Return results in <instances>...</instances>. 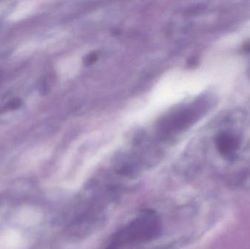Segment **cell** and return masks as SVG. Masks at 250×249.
Segmentation results:
<instances>
[{"mask_svg":"<svg viewBox=\"0 0 250 249\" xmlns=\"http://www.w3.org/2000/svg\"><path fill=\"white\" fill-rule=\"evenodd\" d=\"M157 231L158 225L154 216L150 213L144 214L122 231L116 241L120 244L125 240L130 241L142 238L148 239L154 236Z\"/></svg>","mask_w":250,"mask_h":249,"instance_id":"1","label":"cell"},{"mask_svg":"<svg viewBox=\"0 0 250 249\" xmlns=\"http://www.w3.org/2000/svg\"><path fill=\"white\" fill-rule=\"evenodd\" d=\"M98 58V54H96V53H91V54H88V55L85 57L84 63L86 64H92V63H94L96 61L97 58Z\"/></svg>","mask_w":250,"mask_h":249,"instance_id":"2","label":"cell"}]
</instances>
